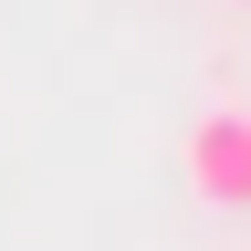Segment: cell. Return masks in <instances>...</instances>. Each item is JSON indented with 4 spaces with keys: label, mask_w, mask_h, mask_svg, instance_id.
<instances>
[{
    "label": "cell",
    "mask_w": 251,
    "mask_h": 251,
    "mask_svg": "<svg viewBox=\"0 0 251 251\" xmlns=\"http://www.w3.org/2000/svg\"><path fill=\"white\" fill-rule=\"evenodd\" d=\"M178 157H188V188H199L209 209H251V115L241 105H209Z\"/></svg>",
    "instance_id": "cell-1"
}]
</instances>
